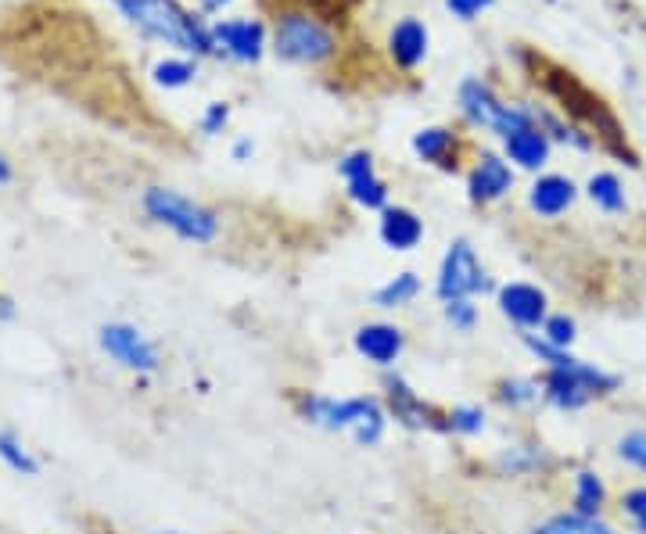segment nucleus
I'll use <instances>...</instances> for the list:
<instances>
[{"label":"nucleus","instance_id":"1","mask_svg":"<svg viewBox=\"0 0 646 534\" xmlns=\"http://www.w3.org/2000/svg\"><path fill=\"white\" fill-rule=\"evenodd\" d=\"M287 402L302 424L331 431V434H349L360 448H378L388 434V416L384 402L378 395H349L334 398L323 392H305V387H291Z\"/></svg>","mask_w":646,"mask_h":534},{"label":"nucleus","instance_id":"2","mask_svg":"<svg viewBox=\"0 0 646 534\" xmlns=\"http://www.w3.org/2000/svg\"><path fill=\"white\" fill-rule=\"evenodd\" d=\"M536 380H539L542 402L557 413H581V409H589L596 398H610L621 392L618 374L581 359V355H575V359L560 369H542Z\"/></svg>","mask_w":646,"mask_h":534},{"label":"nucleus","instance_id":"3","mask_svg":"<svg viewBox=\"0 0 646 534\" xmlns=\"http://www.w3.org/2000/svg\"><path fill=\"white\" fill-rule=\"evenodd\" d=\"M116 4L134 26H140L144 32H151V37L166 40L173 47H180V51H194V55L213 51V32L194 22L176 0H116Z\"/></svg>","mask_w":646,"mask_h":534},{"label":"nucleus","instance_id":"4","mask_svg":"<svg viewBox=\"0 0 646 534\" xmlns=\"http://www.w3.org/2000/svg\"><path fill=\"white\" fill-rule=\"evenodd\" d=\"M144 212H148L158 226H166L176 237L194 240V245H208L219 234V216L213 208L184 198L169 187H148L144 190Z\"/></svg>","mask_w":646,"mask_h":534},{"label":"nucleus","instance_id":"5","mask_svg":"<svg viewBox=\"0 0 646 534\" xmlns=\"http://www.w3.org/2000/svg\"><path fill=\"white\" fill-rule=\"evenodd\" d=\"M97 348H101L116 366L129 369V374H137V377L158 374V366H161L158 345L137 327V323H126V319L101 323V327H97Z\"/></svg>","mask_w":646,"mask_h":534},{"label":"nucleus","instance_id":"6","mask_svg":"<svg viewBox=\"0 0 646 534\" xmlns=\"http://www.w3.org/2000/svg\"><path fill=\"white\" fill-rule=\"evenodd\" d=\"M481 290H489V273H484L474 245L467 237H457L446 248L439 263V277H434V298L442 305L457 298H478Z\"/></svg>","mask_w":646,"mask_h":534},{"label":"nucleus","instance_id":"7","mask_svg":"<svg viewBox=\"0 0 646 534\" xmlns=\"http://www.w3.org/2000/svg\"><path fill=\"white\" fill-rule=\"evenodd\" d=\"M381 402H384L388 416H392L399 427H407V431H442L446 409L431 406V402L420 395L407 377L395 374V369H388V374L381 377Z\"/></svg>","mask_w":646,"mask_h":534},{"label":"nucleus","instance_id":"8","mask_svg":"<svg viewBox=\"0 0 646 534\" xmlns=\"http://www.w3.org/2000/svg\"><path fill=\"white\" fill-rule=\"evenodd\" d=\"M337 51L334 32L316 22L313 14H284L277 22V55L287 61H302V65H316L327 61Z\"/></svg>","mask_w":646,"mask_h":534},{"label":"nucleus","instance_id":"9","mask_svg":"<svg viewBox=\"0 0 646 534\" xmlns=\"http://www.w3.org/2000/svg\"><path fill=\"white\" fill-rule=\"evenodd\" d=\"M496 309L503 316L510 327H517L521 334H539L542 323L549 316V298L546 290L528 284V280H510L496 290Z\"/></svg>","mask_w":646,"mask_h":534},{"label":"nucleus","instance_id":"10","mask_svg":"<svg viewBox=\"0 0 646 534\" xmlns=\"http://www.w3.org/2000/svg\"><path fill=\"white\" fill-rule=\"evenodd\" d=\"M352 348L363 363L378 366L381 374H388V369H395L402 355H407V330H402L399 323H388V319L363 323V327H355V334H352Z\"/></svg>","mask_w":646,"mask_h":534},{"label":"nucleus","instance_id":"11","mask_svg":"<svg viewBox=\"0 0 646 534\" xmlns=\"http://www.w3.org/2000/svg\"><path fill=\"white\" fill-rule=\"evenodd\" d=\"M510 187H513V169L499 155H489V151L474 161L471 176H467V190H471L474 205H492L503 198Z\"/></svg>","mask_w":646,"mask_h":534},{"label":"nucleus","instance_id":"12","mask_svg":"<svg viewBox=\"0 0 646 534\" xmlns=\"http://www.w3.org/2000/svg\"><path fill=\"white\" fill-rule=\"evenodd\" d=\"M575 198H578V187L568 180V176L549 172V176H539V180L531 184L528 208L536 216H542V219H557V216H564L575 205Z\"/></svg>","mask_w":646,"mask_h":534},{"label":"nucleus","instance_id":"13","mask_svg":"<svg viewBox=\"0 0 646 534\" xmlns=\"http://www.w3.org/2000/svg\"><path fill=\"white\" fill-rule=\"evenodd\" d=\"M557 466H560V459L554 456V452H549L546 445H536V442L510 445L496 456V471L503 477H536V474L557 471Z\"/></svg>","mask_w":646,"mask_h":534},{"label":"nucleus","instance_id":"14","mask_svg":"<svg viewBox=\"0 0 646 534\" xmlns=\"http://www.w3.org/2000/svg\"><path fill=\"white\" fill-rule=\"evenodd\" d=\"M378 234L384 240V248L392 251H413L420 240H424V222L413 212V208H402V205H388L381 212V226Z\"/></svg>","mask_w":646,"mask_h":534},{"label":"nucleus","instance_id":"15","mask_svg":"<svg viewBox=\"0 0 646 534\" xmlns=\"http://www.w3.org/2000/svg\"><path fill=\"white\" fill-rule=\"evenodd\" d=\"M213 40L223 43L226 51L241 61H258L263 58V40H266V29L252 22V19H237V22H219L213 26Z\"/></svg>","mask_w":646,"mask_h":534},{"label":"nucleus","instance_id":"16","mask_svg":"<svg viewBox=\"0 0 646 534\" xmlns=\"http://www.w3.org/2000/svg\"><path fill=\"white\" fill-rule=\"evenodd\" d=\"M610 506V488L607 481L581 466V471L571 474V513L578 516H604V510Z\"/></svg>","mask_w":646,"mask_h":534},{"label":"nucleus","instance_id":"17","mask_svg":"<svg viewBox=\"0 0 646 534\" xmlns=\"http://www.w3.org/2000/svg\"><path fill=\"white\" fill-rule=\"evenodd\" d=\"M503 151H507V158L513 161V166L536 172L549 161V137H546L542 126H528V129H521V134H513V137L503 140Z\"/></svg>","mask_w":646,"mask_h":534},{"label":"nucleus","instance_id":"18","mask_svg":"<svg viewBox=\"0 0 646 534\" xmlns=\"http://www.w3.org/2000/svg\"><path fill=\"white\" fill-rule=\"evenodd\" d=\"M460 108L471 126H484L492 129L499 111H503V101H496V93L489 90V83H481V79H467L460 87Z\"/></svg>","mask_w":646,"mask_h":534},{"label":"nucleus","instance_id":"19","mask_svg":"<svg viewBox=\"0 0 646 534\" xmlns=\"http://www.w3.org/2000/svg\"><path fill=\"white\" fill-rule=\"evenodd\" d=\"M413 151L420 161H428V166L457 169V134H452V129H442V126L420 129L413 137Z\"/></svg>","mask_w":646,"mask_h":534},{"label":"nucleus","instance_id":"20","mask_svg":"<svg viewBox=\"0 0 646 534\" xmlns=\"http://www.w3.org/2000/svg\"><path fill=\"white\" fill-rule=\"evenodd\" d=\"M428 55V29L424 22L417 19H402L395 29H392V58L402 65V69H413Z\"/></svg>","mask_w":646,"mask_h":534},{"label":"nucleus","instance_id":"21","mask_svg":"<svg viewBox=\"0 0 646 534\" xmlns=\"http://www.w3.org/2000/svg\"><path fill=\"white\" fill-rule=\"evenodd\" d=\"M528 534H621V531L610 527L604 516H578L571 510H564V513H549Z\"/></svg>","mask_w":646,"mask_h":534},{"label":"nucleus","instance_id":"22","mask_svg":"<svg viewBox=\"0 0 646 534\" xmlns=\"http://www.w3.org/2000/svg\"><path fill=\"white\" fill-rule=\"evenodd\" d=\"M492 398H496V406H503L510 413H525L536 406V402H542V392H539L536 377H503L492 384Z\"/></svg>","mask_w":646,"mask_h":534},{"label":"nucleus","instance_id":"23","mask_svg":"<svg viewBox=\"0 0 646 534\" xmlns=\"http://www.w3.org/2000/svg\"><path fill=\"white\" fill-rule=\"evenodd\" d=\"M420 290H424V284H420L417 273L413 269H402V273L388 277L374 290V305H378V309H407V305H413L420 298Z\"/></svg>","mask_w":646,"mask_h":534},{"label":"nucleus","instance_id":"24","mask_svg":"<svg viewBox=\"0 0 646 534\" xmlns=\"http://www.w3.org/2000/svg\"><path fill=\"white\" fill-rule=\"evenodd\" d=\"M489 427V409L478 406V402H463V406L446 409L442 419V434H452V438H478Z\"/></svg>","mask_w":646,"mask_h":534},{"label":"nucleus","instance_id":"25","mask_svg":"<svg viewBox=\"0 0 646 534\" xmlns=\"http://www.w3.org/2000/svg\"><path fill=\"white\" fill-rule=\"evenodd\" d=\"M0 463H4L8 471L19 474V477H37L40 474V459L32 456V448L22 442V434H14L8 427H0Z\"/></svg>","mask_w":646,"mask_h":534},{"label":"nucleus","instance_id":"26","mask_svg":"<svg viewBox=\"0 0 646 534\" xmlns=\"http://www.w3.org/2000/svg\"><path fill=\"white\" fill-rule=\"evenodd\" d=\"M586 190H589V198H593L596 208H604V212H610V216L625 212V205H628L625 201V187H621V180L614 172H593Z\"/></svg>","mask_w":646,"mask_h":534},{"label":"nucleus","instance_id":"27","mask_svg":"<svg viewBox=\"0 0 646 534\" xmlns=\"http://www.w3.org/2000/svg\"><path fill=\"white\" fill-rule=\"evenodd\" d=\"M349 198L360 208H366V212H384L388 208V184L381 180L378 172L360 176V180L349 184Z\"/></svg>","mask_w":646,"mask_h":534},{"label":"nucleus","instance_id":"28","mask_svg":"<svg viewBox=\"0 0 646 534\" xmlns=\"http://www.w3.org/2000/svg\"><path fill=\"white\" fill-rule=\"evenodd\" d=\"M618 513L633 524L636 534H646V484H628L618 495Z\"/></svg>","mask_w":646,"mask_h":534},{"label":"nucleus","instance_id":"29","mask_svg":"<svg viewBox=\"0 0 646 534\" xmlns=\"http://www.w3.org/2000/svg\"><path fill=\"white\" fill-rule=\"evenodd\" d=\"M539 337H542V342H549V345H557V348H571L575 337H578V323L568 313H549L546 323H542V330H539Z\"/></svg>","mask_w":646,"mask_h":534},{"label":"nucleus","instance_id":"30","mask_svg":"<svg viewBox=\"0 0 646 534\" xmlns=\"http://www.w3.org/2000/svg\"><path fill=\"white\" fill-rule=\"evenodd\" d=\"M442 316H446V323L457 334H474V327H478V319H481V313H478V301L474 298H457V301H446L442 305Z\"/></svg>","mask_w":646,"mask_h":534},{"label":"nucleus","instance_id":"31","mask_svg":"<svg viewBox=\"0 0 646 534\" xmlns=\"http://www.w3.org/2000/svg\"><path fill=\"white\" fill-rule=\"evenodd\" d=\"M618 459L646 477V431H628L618 438Z\"/></svg>","mask_w":646,"mask_h":534},{"label":"nucleus","instance_id":"32","mask_svg":"<svg viewBox=\"0 0 646 534\" xmlns=\"http://www.w3.org/2000/svg\"><path fill=\"white\" fill-rule=\"evenodd\" d=\"M194 79V65L190 61H158L155 65V83L161 87H184Z\"/></svg>","mask_w":646,"mask_h":534},{"label":"nucleus","instance_id":"33","mask_svg":"<svg viewBox=\"0 0 646 534\" xmlns=\"http://www.w3.org/2000/svg\"><path fill=\"white\" fill-rule=\"evenodd\" d=\"M337 172L345 176V184H352V180H360V176H370L378 169H374V158H370L366 151H352V155H345L342 161H337Z\"/></svg>","mask_w":646,"mask_h":534},{"label":"nucleus","instance_id":"34","mask_svg":"<svg viewBox=\"0 0 646 534\" xmlns=\"http://www.w3.org/2000/svg\"><path fill=\"white\" fill-rule=\"evenodd\" d=\"M226 119H231V108H226L223 101L208 105V108H205V116H202V134H205V137H216V134H223Z\"/></svg>","mask_w":646,"mask_h":534},{"label":"nucleus","instance_id":"35","mask_svg":"<svg viewBox=\"0 0 646 534\" xmlns=\"http://www.w3.org/2000/svg\"><path fill=\"white\" fill-rule=\"evenodd\" d=\"M496 0H446V8L457 14V19H474L478 11H484V8H492Z\"/></svg>","mask_w":646,"mask_h":534},{"label":"nucleus","instance_id":"36","mask_svg":"<svg viewBox=\"0 0 646 534\" xmlns=\"http://www.w3.org/2000/svg\"><path fill=\"white\" fill-rule=\"evenodd\" d=\"M252 151H255V148H252V140H237V144H234V158H237V161H241V158H248Z\"/></svg>","mask_w":646,"mask_h":534},{"label":"nucleus","instance_id":"37","mask_svg":"<svg viewBox=\"0 0 646 534\" xmlns=\"http://www.w3.org/2000/svg\"><path fill=\"white\" fill-rule=\"evenodd\" d=\"M11 176H14V172H11V161H8L4 155H0V184H8Z\"/></svg>","mask_w":646,"mask_h":534},{"label":"nucleus","instance_id":"38","mask_svg":"<svg viewBox=\"0 0 646 534\" xmlns=\"http://www.w3.org/2000/svg\"><path fill=\"white\" fill-rule=\"evenodd\" d=\"M11 313H14V309H11V301H8L4 295H0V319H8Z\"/></svg>","mask_w":646,"mask_h":534},{"label":"nucleus","instance_id":"39","mask_svg":"<svg viewBox=\"0 0 646 534\" xmlns=\"http://www.w3.org/2000/svg\"><path fill=\"white\" fill-rule=\"evenodd\" d=\"M208 8H223V4H231V0H205Z\"/></svg>","mask_w":646,"mask_h":534},{"label":"nucleus","instance_id":"40","mask_svg":"<svg viewBox=\"0 0 646 534\" xmlns=\"http://www.w3.org/2000/svg\"><path fill=\"white\" fill-rule=\"evenodd\" d=\"M151 534H184V531H151Z\"/></svg>","mask_w":646,"mask_h":534}]
</instances>
